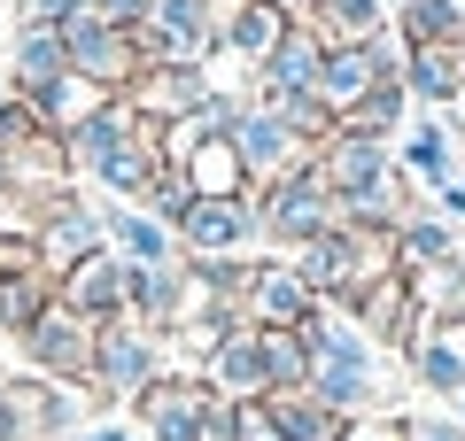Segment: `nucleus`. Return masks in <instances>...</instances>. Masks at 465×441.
Listing matches in <instances>:
<instances>
[{"label": "nucleus", "mask_w": 465, "mask_h": 441, "mask_svg": "<svg viewBox=\"0 0 465 441\" xmlns=\"http://www.w3.org/2000/svg\"><path fill=\"white\" fill-rule=\"evenodd\" d=\"M63 47H70V70H78L94 93H124V85L140 78V47L124 24H109L101 8H78V16L63 24Z\"/></svg>", "instance_id": "10"}, {"label": "nucleus", "mask_w": 465, "mask_h": 441, "mask_svg": "<svg viewBox=\"0 0 465 441\" xmlns=\"http://www.w3.org/2000/svg\"><path fill=\"white\" fill-rule=\"evenodd\" d=\"M140 210H148V217H163V225H171V232H179V217H186V210H194V186H186V179H179V171H163V179H155V186H148V201H140Z\"/></svg>", "instance_id": "41"}, {"label": "nucleus", "mask_w": 465, "mask_h": 441, "mask_svg": "<svg viewBox=\"0 0 465 441\" xmlns=\"http://www.w3.org/2000/svg\"><path fill=\"white\" fill-rule=\"evenodd\" d=\"M217 8H232V0H217Z\"/></svg>", "instance_id": "52"}, {"label": "nucleus", "mask_w": 465, "mask_h": 441, "mask_svg": "<svg viewBox=\"0 0 465 441\" xmlns=\"http://www.w3.org/2000/svg\"><path fill=\"white\" fill-rule=\"evenodd\" d=\"M163 171H179L202 201H217V194H256L249 171H241V155H232V132H225V140H194L179 163H163Z\"/></svg>", "instance_id": "30"}, {"label": "nucleus", "mask_w": 465, "mask_h": 441, "mask_svg": "<svg viewBox=\"0 0 465 441\" xmlns=\"http://www.w3.org/2000/svg\"><path fill=\"white\" fill-rule=\"evenodd\" d=\"M109 248V217H101V201H85L78 186H70L63 201L47 210V225H39V240H32V256L47 263L54 279L70 271V263H85V256H101Z\"/></svg>", "instance_id": "15"}, {"label": "nucleus", "mask_w": 465, "mask_h": 441, "mask_svg": "<svg viewBox=\"0 0 465 441\" xmlns=\"http://www.w3.org/2000/svg\"><path fill=\"white\" fill-rule=\"evenodd\" d=\"M155 372H171L163 333H148L140 318H109V326H94V379H85L94 403H133Z\"/></svg>", "instance_id": "4"}, {"label": "nucleus", "mask_w": 465, "mask_h": 441, "mask_svg": "<svg viewBox=\"0 0 465 441\" xmlns=\"http://www.w3.org/2000/svg\"><path fill=\"white\" fill-rule=\"evenodd\" d=\"M450 418H458V426H465V395H458V403H450Z\"/></svg>", "instance_id": "51"}, {"label": "nucleus", "mask_w": 465, "mask_h": 441, "mask_svg": "<svg viewBox=\"0 0 465 441\" xmlns=\"http://www.w3.org/2000/svg\"><path fill=\"white\" fill-rule=\"evenodd\" d=\"M434 201V217H450V225H465V179H450L442 194H427Z\"/></svg>", "instance_id": "47"}, {"label": "nucleus", "mask_w": 465, "mask_h": 441, "mask_svg": "<svg viewBox=\"0 0 465 441\" xmlns=\"http://www.w3.org/2000/svg\"><path fill=\"white\" fill-rule=\"evenodd\" d=\"M302 24H311L318 39H372L388 24V0H311Z\"/></svg>", "instance_id": "37"}, {"label": "nucleus", "mask_w": 465, "mask_h": 441, "mask_svg": "<svg viewBox=\"0 0 465 441\" xmlns=\"http://www.w3.org/2000/svg\"><path fill=\"white\" fill-rule=\"evenodd\" d=\"M124 302L148 333H171L186 310H194V271L186 263H163V271H124Z\"/></svg>", "instance_id": "26"}, {"label": "nucleus", "mask_w": 465, "mask_h": 441, "mask_svg": "<svg viewBox=\"0 0 465 441\" xmlns=\"http://www.w3.org/2000/svg\"><path fill=\"white\" fill-rule=\"evenodd\" d=\"M372 85H388V78L372 70V47H365V39H326V63H318V93H326V109L349 116Z\"/></svg>", "instance_id": "28"}, {"label": "nucleus", "mask_w": 465, "mask_h": 441, "mask_svg": "<svg viewBox=\"0 0 465 441\" xmlns=\"http://www.w3.org/2000/svg\"><path fill=\"white\" fill-rule=\"evenodd\" d=\"M54 294H63V310H78L85 326H109V318H133V302H124V263L101 248V256L70 263L63 279H54Z\"/></svg>", "instance_id": "24"}, {"label": "nucleus", "mask_w": 465, "mask_h": 441, "mask_svg": "<svg viewBox=\"0 0 465 441\" xmlns=\"http://www.w3.org/2000/svg\"><path fill=\"white\" fill-rule=\"evenodd\" d=\"M202 372V387L217 395V403H264L272 395V372H264V341H256V326L241 318V326L225 333V341L210 348V357L194 364Z\"/></svg>", "instance_id": "18"}, {"label": "nucleus", "mask_w": 465, "mask_h": 441, "mask_svg": "<svg viewBox=\"0 0 465 441\" xmlns=\"http://www.w3.org/2000/svg\"><path fill=\"white\" fill-rule=\"evenodd\" d=\"M264 109H272V116H287V124H295V132H302V140H311V147L326 140L333 124H341V116L326 109V93H272Z\"/></svg>", "instance_id": "40"}, {"label": "nucleus", "mask_w": 465, "mask_h": 441, "mask_svg": "<svg viewBox=\"0 0 465 441\" xmlns=\"http://www.w3.org/2000/svg\"><path fill=\"white\" fill-rule=\"evenodd\" d=\"M318 310H326V302H318L311 279L295 271V256H264L256 279H249V294H241V318H249L256 333H302Z\"/></svg>", "instance_id": "13"}, {"label": "nucleus", "mask_w": 465, "mask_h": 441, "mask_svg": "<svg viewBox=\"0 0 465 441\" xmlns=\"http://www.w3.org/2000/svg\"><path fill=\"white\" fill-rule=\"evenodd\" d=\"M333 310H349L372 341L388 348V357H403V348H411V333H419V302H411V279H403V271L372 279L365 294H349V302H333Z\"/></svg>", "instance_id": "21"}, {"label": "nucleus", "mask_w": 465, "mask_h": 441, "mask_svg": "<svg viewBox=\"0 0 465 441\" xmlns=\"http://www.w3.org/2000/svg\"><path fill=\"white\" fill-rule=\"evenodd\" d=\"M94 101H109V93H94L78 70H63V78H47V85H24V109H32V116H39V132H54V140H63V132L78 124Z\"/></svg>", "instance_id": "34"}, {"label": "nucleus", "mask_w": 465, "mask_h": 441, "mask_svg": "<svg viewBox=\"0 0 465 441\" xmlns=\"http://www.w3.org/2000/svg\"><path fill=\"white\" fill-rule=\"evenodd\" d=\"M16 348H24V364H32L39 379H63V387H85V379H94V326H85L78 310H63V302H54Z\"/></svg>", "instance_id": "14"}, {"label": "nucleus", "mask_w": 465, "mask_h": 441, "mask_svg": "<svg viewBox=\"0 0 465 441\" xmlns=\"http://www.w3.org/2000/svg\"><path fill=\"white\" fill-rule=\"evenodd\" d=\"M63 70H70L63 24H24V16H16V39H8V78H16V93H24V85L63 78Z\"/></svg>", "instance_id": "32"}, {"label": "nucleus", "mask_w": 465, "mask_h": 441, "mask_svg": "<svg viewBox=\"0 0 465 441\" xmlns=\"http://www.w3.org/2000/svg\"><path fill=\"white\" fill-rule=\"evenodd\" d=\"M0 395H8V426L16 441H70L85 426V387H63V379H39V372H0Z\"/></svg>", "instance_id": "8"}, {"label": "nucleus", "mask_w": 465, "mask_h": 441, "mask_svg": "<svg viewBox=\"0 0 465 441\" xmlns=\"http://www.w3.org/2000/svg\"><path fill=\"white\" fill-rule=\"evenodd\" d=\"M202 93H210V70L202 63H148L133 85H124V109H133L148 132H171L179 116H194Z\"/></svg>", "instance_id": "16"}, {"label": "nucleus", "mask_w": 465, "mask_h": 441, "mask_svg": "<svg viewBox=\"0 0 465 441\" xmlns=\"http://www.w3.org/2000/svg\"><path fill=\"white\" fill-rule=\"evenodd\" d=\"M163 179V147H155V132H140L124 155H109V163L94 171V186H101V201H148V186Z\"/></svg>", "instance_id": "33"}, {"label": "nucleus", "mask_w": 465, "mask_h": 441, "mask_svg": "<svg viewBox=\"0 0 465 441\" xmlns=\"http://www.w3.org/2000/svg\"><path fill=\"white\" fill-rule=\"evenodd\" d=\"M272 8H287V16H302V8H311V0H272Z\"/></svg>", "instance_id": "50"}, {"label": "nucleus", "mask_w": 465, "mask_h": 441, "mask_svg": "<svg viewBox=\"0 0 465 441\" xmlns=\"http://www.w3.org/2000/svg\"><path fill=\"white\" fill-rule=\"evenodd\" d=\"M78 8H94V0H16V16H24V24H70Z\"/></svg>", "instance_id": "44"}, {"label": "nucleus", "mask_w": 465, "mask_h": 441, "mask_svg": "<svg viewBox=\"0 0 465 441\" xmlns=\"http://www.w3.org/2000/svg\"><path fill=\"white\" fill-rule=\"evenodd\" d=\"M396 171L419 194H442L450 179H465V132L450 109H411V124L396 132Z\"/></svg>", "instance_id": "11"}, {"label": "nucleus", "mask_w": 465, "mask_h": 441, "mask_svg": "<svg viewBox=\"0 0 465 441\" xmlns=\"http://www.w3.org/2000/svg\"><path fill=\"white\" fill-rule=\"evenodd\" d=\"M403 441H465V426L450 410H419V418H403Z\"/></svg>", "instance_id": "42"}, {"label": "nucleus", "mask_w": 465, "mask_h": 441, "mask_svg": "<svg viewBox=\"0 0 465 441\" xmlns=\"http://www.w3.org/2000/svg\"><path fill=\"white\" fill-rule=\"evenodd\" d=\"M403 279H411L419 318H465V256L427 263V271H403Z\"/></svg>", "instance_id": "38"}, {"label": "nucleus", "mask_w": 465, "mask_h": 441, "mask_svg": "<svg viewBox=\"0 0 465 441\" xmlns=\"http://www.w3.org/2000/svg\"><path fill=\"white\" fill-rule=\"evenodd\" d=\"M232 155H241V171H249V186H272V179H287V171H311L318 147L302 140L287 116H272L264 101H249L241 124H232Z\"/></svg>", "instance_id": "12"}, {"label": "nucleus", "mask_w": 465, "mask_h": 441, "mask_svg": "<svg viewBox=\"0 0 465 441\" xmlns=\"http://www.w3.org/2000/svg\"><path fill=\"white\" fill-rule=\"evenodd\" d=\"M388 32L403 47H465V0H388Z\"/></svg>", "instance_id": "29"}, {"label": "nucleus", "mask_w": 465, "mask_h": 441, "mask_svg": "<svg viewBox=\"0 0 465 441\" xmlns=\"http://www.w3.org/2000/svg\"><path fill=\"white\" fill-rule=\"evenodd\" d=\"M450 256H465L458 232H450V217L411 210V217L396 225V271H427V263H450Z\"/></svg>", "instance_id": "35"}, {"label": "nucleus", "mask_w": 465, "mask_h": 441, "mask_svg": "<svg viewBox=\"0 0 465 441\" xmlns=\"http://www.w3.org/2000/svg\"><path fill=\"white\" fill-rule=\"evenodd\" d=\"M403 93H411V109H465V47H411Z\"/></svg>", "instance_id": "27"}, {"label": "nucleus", "mask_w": 465, "mask_h": 441, "mask_svg": "<svg viewBox=\"0 0 465 441\" xmlns=\"http://www.w3.org/2000/svg\"><path fill=\"white\" fill-rule=\"evenodd\" d=\"M403 364H411V379H419L427 395L458 403V395H465V318H419Z\"/></svg>", "instance_id": "20"}, {"label": "nucleus", "mask_w": 465, "mask_h": 441, "mask_svg": "<svg viewBox=\"0 0 465 441\" xmlns=\"http://www.w3.org/2000/svg\"><path fill=\"white\" fill-rule=\"evenodd\" d=\"M133 410H140V434L148 441H202L225 403L202 387V372H155L148 387L133 395Z\"/></svg>", "instance_id": "9"}, {"label": "nucleus", "mask_w": 465, "mask_h": 441, "mask_svg": "<svg viewBox=\"0 0 465 441\" xmlns=\"http://www.w3.org/2000/svg\"><path fill=\"white\" fill-rule=\"evenodd\" d=\"M341 441H403V418L396 410H372V418H349Z\"/></svg>", "instance_id": "43"}, {"label": "nucleus", "mask_w": 465, "mask_h": 441, "mask_svg": "<svg viewBox=\"0 0 465 441\" xmlns=\"http://www.w3.org/2000/svg\"><path fill=\"white\" fill-rule=\"evenodd\" d=\"M302 341H311V379H302V387H311L333 418H372V410H388V395H396V364H388V348L372 341L349 310L326 302V310L302 326Z\"/></svg>", "instance_id": "1"}, {"label": "nucleus", "mask_w": 465, "mask_h": 441, "mask_svg": "<svg viewBox=\"0 0 465 441\" xmlns=\"http://www.w3.org/2000/svg\"><path fill=\"white\" fill-rule=\"evenodd\" d=\"M403 124H411V93H403V78L372 85V93L341 116V132H365V140H388V147H396V132H403Z\"/></svg>", "instance_id": "36"}, {"label": "nucleus", "mask_w": 465, "mask_h": 441, "mask_svg": "<svg viewBox=\"0 0 465 441\" xmlns=\"http://www.w3.org/2000/svg\"><path fill=\"white\" fill-rule=\"evenodd\" d=\"M0 441H16V426H8V395H0Z\"/></svg>", "instance_id": "49"}, {"label": "nucleus", "mask_w": 465, "mask_h": 441, "mask_svg": "<svg viewBox=\"0 0 465 441\" xmlns=\"http://www.w3.org/2000/svg\"><path fill=\"white\" fill-rule=\"evenodd\" d=\"M16 101L24 93H16V78H8V63H0V109H16Z\"/></svg>", "instance_id": "48"}, {"label": "nucleus", "mask_w": 465, "mask_h": 441, "mask_svg": "<svg viewBox=\"0 0 465 441\" xmlns=\"http://www.w3.org/2000/svg\"><path fill=\"white\" fill-rule=\"evenodd\" d=\"M287 8H272V0H232V8H217V54H232V63H264L272 47L287 39Z\"/></svg>", "instance_id": "25"}, {"label": "nucleus", "mask_w": 465, "mask_h": 441, "mask_svg": "<svg viewBox=\"0 0 465 441\" xmlns=\"http://www.w3.org/2000/svg\"><path fill=\"white\" fill-rule=\"evenodd\" d=\"M318 63H326V39L311 24H287V39L249 70V101H272V93H318Z\"/></svg>", "instance_id": "23"}, {"label": "nucleus", "mask_w": 465, "mask_h": 441, "mask_svg": "<svg viewBox=\"0 0 465 441\" xmlns=\"http://www.w3.org/2000/svg\"><path fill=\"white\" fill-rule=\"evenodd\" d=\"M311 171L326 179V194L341 201V225H365V232H396L411 217V179L396 171V147L365 140V132H341L333 124L318 140Z\"/></svg>", "instance_id": "2"}, {"label": "nucleus", "mask_w": 465, "mask_h": 441, "mask_svg": "<svg viewBox=\"0 0 465 441\" xmlns=\"http://www.w3.org/2000/svg\"><path fill=\"white\" fill-rule=\"evenodd\" d=\"M70 441H133V426H124V418H85Z\"/></svg>", "instance_id": "45"}, {"label": "nucleus", "mask_w": 465, "mask_h": 441, "mask_svg": "<svg viewBox=\"0 0 465 441\" xmlns=\"http://www.w3.org/2000/svg\"><path fill=\"white\" fill-rule=\"evenodd\" d=\"M140 116L124 109V93H109V101H94V109L78 116V124L63 132V163H70V179H94L101 163H109V155H124V147L140 140Z\"/></svg>", "instance_id": "19"}, {"label": "nucleus", "mask_w": 465, "mask_h": 441, "mask_svg": "<svg viewBox=\"0 0 465 441\" xmlns=\"http://www.w3.org/2000/svg\"><path fill=\"white\" fill-rule=\"evenodd\" d=\"M94 8H101L109 24H124V32H133V24H140V16L155 8V0H94Z\"/></svg>", "instance_id": "46"}, {"label": "nucleus", "mask_w": 465, "mask_h": 441, "mask_svg": "<svg viewBox=\"0 0 465 441\" xmlns=\"http://www.w3.org/2000/svg\"><path fill=\"white\" fill-rule=\"evenodd\" d=\"M101 217H109V256L124 263V271H163V263H186V256H179V232H171L163 217H148L140 201H101Z\"/></svg>", "instance_id": "22"}, {"label": "nucleus", "mask_w": 465, "mask_h": 441, "mask_svg": "<svg viewBox=\"0 0 465 441\" xmlns=\"http://www.w3.org/2000/svg\"><path fill=\"white\" fill-rule=\"evenodd\" d=\"M179 256L186 263H217V256H264V225H256V194H217L179 217Z\"/></svg>", "instance_id": "7"}, {"label": "nucleus", "mask_w": 465, "mask_h": 441, "mask_svg": "<svg viewBox=\"0 0 465 441\" xmlns=\"http://www.w3.org/2000/svg\"><path fill=\"white\" fill-rule=\"evenodd\" d=\"M54 302H63V294H54V271L32 256V248L0 240V341H24Z\"/></svg>", "instance_id": "17"}, {"label": "nucleus", "mask_w": 465, "mask_h": 441, "mask_svg": "<svg viewBox=\"0 0 465 441\" xmlns=\"http://www.w3.org/2000/svg\"><path fill=\"white\" fill-rule=\"evenodd\" d=\"M256 341H264L272 387H302V379H311V341H302V333H256Z\"/></svg>", "instance_id": "39"}, {"label": "nucleus", "mask_w": 465, "mask_h": 441, "mask_svg": "<svg viewBox=\"0 0 465 441\" xmlns=\"http://www.w3.org/2000/svg\"><path fill=\"white\" fill-rule=\"evenodd\" d=\"M256 225H264V248L280 240L287 256H295V248H311L318 232L341 225V201L326 194V179H318V171H287V179L256 186Z\"/></svg>", "instance_id": "5"}, {"label": "nucleus", "mask_w": 465, "mask_h": 441, "mask_svg": "<svg viewBox=\"0 0 465 441\" xmlns=\"http://www.w3.org/2000/svg\"><path fill=\"white\" fill-rule=\"evenodd\" d=\"M295 271L311 279L318 302H349V294H365L372 279L396 271V232H365V225H333L318 232L311 248H295Z\"/></svg>", "instance_id": "3"}, {"label": "nucleus", "mask_w": 465, "mask_h": 441, "mask_svg": "<svg viewBox=\"0 0 465 441\" xmlns=\"http://www.w3.org/2000/svg\"><path fill=\"white\" fill-rule=\"evenodd\" d=\"M133 47H140V70L148 63H202L210 70V54H217V0H155L148 16L133 24Z\"/></svg>", "instance_id": "6"}, {"label": "nucleus", "mask_w": 465, "mask_h": 441, "mask_svg": "<svg viewBox=\"0 0 465 441\" xmlns=\"http://www.w3.org/2000/svg\"><path fill=\"white\" fill-rule=\"evenodd\" d=\"M264 418H272V441H341V426H349V418H333L311 387H272Z\"/></svg>", "instance_id": "31"}]
</instances>
